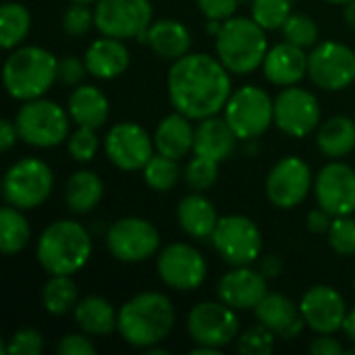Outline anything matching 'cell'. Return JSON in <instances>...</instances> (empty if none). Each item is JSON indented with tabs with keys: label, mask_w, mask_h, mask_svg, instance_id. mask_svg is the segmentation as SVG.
Instances as JSON below:
<instances>
[{
	"label": "cell",
	"mask_w": 355,
	"mask_h": 355,
	"mask_svg": "<svg viewBox=\"0 0 355 355\" xmlns=\"http://www.w3.org/2000/svg\"><path fill=\"white\" fill-rule=\"evenodd\" d=\"M168 100L173 108L191 121H202L225 110L233 89L231 73L206 52H189L171 64L166 77Z\"/></svg>",
	"instance_id": "cell-1"
},
{
	"label": "cell",
	"mask_w": 355,
	"mask_h": 355,
	"mask_svg": "<svg viewBox=\"0 0 355 355\" xmlns=\"http://www.w3.org/2000/svg\"><path fill=\"white\" fill-rule=\"evenodd\" d=\"M175 320V306L164 293L141 291L119 308L116 333L127 345L148 349L160 345L171 335Z\"/></svg>",
	"instance_id": "cell-2"
},
{
	"label": "cell",
	"mask_w": 355,
	"mask_h": 355,
	"mask_svg": "<svg viewBox=\"0 0 355 355\" xmlns=\"http://www.w3.org/2000/svg\"><path fill=\"white\" fill-rule=\"evenodd\" d=\"M92 250L87 229L73 218H60L50 223L37 237L35 258L48 275L73 277L89 262Z\"/></svg>",
	"instance_id": "cell-3"
},
{
	"label": "cell",
	"mask_w": 355,
	"mask_h": 355,
	"mask_svg": "<svg viewBox=\"0 0 355 355\" xmlns=\"http://www.w3.org/2000/svg\"><path fill=\"white\" fill-rule=\"evenodd\" d=\"M58 58L42 46H17L4 60L2 81L12 100L42 98L56 81Z\"/></svg>",
	"instance_id": "cell-4"
},
{
	"label": "cell",
	"mask_w": 355,
	"mask_h": 355,
	"mask_svg": "<svg viewBox=\"0 0 355 355\" xmlns=\"http://www.w3.org/2000/svg\"><path fill=\"white\" fill-rule=\"evenodd\" d=\"M214 48L218 60L233 75H250L262 67L268 52L266 29H262L252 17H231L223 21L214 35Z\"/></svg>",
	"instance_id": "cell-5"
},
{
	"label": "cell",
	"mask_w": 355,
	"mask_h": 355,
	"mask_svg": "<svg viewBox=\"0 0 355 355\" xmlns=\"http://www.w3.org/2000/svg\"><path fill=\"white\" fill-rule=\"evenodd\" d=\"M71 123L69 110L44 96L23 102L15 114L21 141L40 150L64 144L71 135Z\"/></svg>",
	"instance_id": "cell-6"
},
{
	"label": "cell",
	"mask_w": 355,
	"mask_h": 355,
	"mask_svg": "<svg viewBox=\"0 0 355 355\" xmlns=\"http://www.w3.org/2000/svg\"><path fill=\"white\" fill-rule=\"evenodd\" d=\"M54 189V173L42 158H21L8 166L2 179V196L6 204L21 210L40 208Z\"/></svg>",
	"instance_id": "cell-7"
},
{
	"label": "cell",
	"mask_w": 355,
	"mask_h": 355,
	"mask_svg": "<svg viewBox=\"0 0 355 355\" xmlns=\"http://www.w3.org/2000/svg\"><path fill=\"white\" fill-rule=\"evenodd\" d=\"M223 116L239 139L252 141L275 125V100L258 85H243L231 94Z\"/></svg>",
	"instance_id": "cell-8"
},
{
	"label": "cell",
	"mask_w": 355,
	"mask_h": 355,
	"mask_svg": "<svg viewBox=\"0 0 355 355\" xmlns=\"http://www.w3.org/2000/svg\"><path fill=\"white\" fill-rule=\"evenodd\" d=\"M212 245L216 254L229 266H252L262 256V231L245 214L220 216L214 233Z\"/></svg>",
	"instance_id": "cell-9"
},
{
	"label": "cell",
	"mask_w": 355,
	"mask_h": 355,
	"mask_svg": "<svg viewBox=\"0 0 355 355\" xmlns=\"http://www.w3.org/2000/svg\"><path fill=\"white\" fill-rule=\"evenodd\" d=\"M106 248L123 264H139L160 252V233L141 216H123L108 227Z\"/></svg>",
	"instance_id": "cell-10"
},
{
	"label": "cell",
	"mask_w": 355,
	"mask_h": 355,
	"mask_svg": "<svg viewBox=\"0 0 355 355\" xmlns=\"http://www.w3.org/2000/svg\"><path fill=\"white\" fill-rule=\"evenodd\" d=\"M308 77L324 92L347 89L355 81V52L335 40L318 42L308 52Z\"/></svg>",
	"instance_id": "cell-11"
},
{
	"label": "cell",
	"mask_w": 355,
	"mask_h": 355,
	"mask_svg": "<svg viewBox=\"0 0 355 355\" xmlns=\"http://www.w3.org/2000/svg\"><path fill=\"white\" fill-rule=\"evenodd\" d=\"M96 29L119 40H141L154 21L150 0H98L94 6Z\"/></svg>",
	"instance_id": "cell-12"
},
{
	"label": "cell",
	"mask_w": 355,
	"mask_h": 355,
	"mask_svg": "<svg viewBox=\"0 0 355 355\" xmlns=\"http://www.w3.org/2000/svg\"><path fill=\"white\" fill-rule=\"evenodd\" d=\"M225 302H200L187 314V333L196 345L225 349L239 337V318Z\"/></svg>",
	"instance_id": "cell-13"
},
{
	"label": "cell",
	"mask_w": 355,
	"mask_h": 355,
	"mask_svg": "<svg viewBox=\"0 0 355 355\" xmlns=\"http://www.w3.org/2000/svg\"><path fill=\"white\" fill-rule=\"evenodd\" d=\"M314 189L310 164L300 156L281 158L266 177V198L275 208L293 210Z\"/></svg>",
	"instance_id": "cell-14"
},
{
	"label": "cell",
	"mask_w": 355,
	"mask_h": 355,
	"mask_svg": "<svg viewBox=\"0 0 355 355\" xmlns=\"http://www.w3.org/2000/svg\"><path fill=\"white\" fill-rule=\"evenodd\" d=\"M156 272L168 289L196 291L208 277V262L198 248L179 241L158 252Z\"/></svg>",
	"instance_id": "cell-15"
},
{
	"label": "cell",
	"mask_w": 355,
	"mask_h": 355,
	"mask_svg": "<svg viewBox=\"0 0 355 355\" xmlns=\"http://www.w3.org/2000/svg\"><path fill=\"white\" fill-rule=\"evenodd\" d=\"M318 98L300 85H289L275 98V125L289 137H308L320 127Z\"/></svg>",
	"instance_id": "cell-16"
},
{
	"label": "cell",
	"mask_w": 355,
	"mask_h": 355,
	"mask_svg": "<svg viewBox=\"0 0 355 355\" xmlns=\"http://www.w3.org/2000/svg\"><path fill=\"white\" fill-rule=\"evenodd\" d=\"M104 152L106 158L125 173L141 171L148 160L154 156V137L133 121H121L104 137Z\"/></svg>",
	"instance_id": "cell-17"
},
{
	"label": "cell",
	"mask_w": 355,
	"mask_h": 355,
	"mask_svg": "<svg viewBox=\"0 0 355 355\" xmlns=\"http://www.w3.org/2000/svg\"><path fill=\"white\" fill-rule=\"evenodd\" d=\"M316 204L333 216H349L355 212V168L347 162L331 160L314 179Z\"/></svg>",
	"instance_id": "cell-18"
},
{
	"label": "cell",
	"mask_w": 355,
	"mask_h": 355,
	"mask_svg": "<svg viewBox=\"0 0 355 355\" xmlns=\"http://www.w3.org/2000/svg\"><path fill=\"white\" fill-rule=\"evenodd\" d=\"M300 312L306 320V327L316 335H335L343 329L349 310L343 295L335 287L314 285L302 295Z\"/></svg>",
	"instance_id": "cell-19"
},
{
	"label": "cell",
	"mask_w": 355,
	"mask_h": 355,
	"mask_svg": "<svg viewBox=\"0 0 355 355\" xmlns=\"http://www.w3.org/2000/svg\"><path fill=\"white\" fill-rule=\"evenodd\" d=\"M266 281L268 279L262 275V270H254L250 266H231V270L218 281V300L237 312L254 310L268 293Z\"/></svg>",
	"instance_id": "cell-20"
},
{
	"label": "cell",
	"mask_w": 355,
	"mask_h": 355,
	"mask_svg": "<svg viewBox=\"0 0 355 355\" xmlns=\"http://www.w3.org/2000/svg\"><path fill=\"white\" fill-rule=\"evenodd\" d=\"M254 314L260 324L270 329L277 339L283 341L295 339L306 329V320L300 312V306L283 293L268 291L264 300L254 308Z\"/></svg>",
	"instance_id": "cell-21"
},
{
	"label": "cell",
	"mask_w": 355,
	"mask_h": 355,
	"mask_svg": "<svg viewBox=\"0 0 355 355\" xmlns=\"http://www.w3.org/2000/svg\"><path fill=\"white\" fill-rule=\"evenodd\" d=\"M264 77L279 87L297 85L308 75V52L291 42H281L268 48L262 62Z\"/></svg>",
	"instance_id": "cell-22"
},
{
	"label": "cell",
	"mask_w": 355,
	"mask_h": 355,
	"mask_svg": "<svg viewBox=\"0 0 355 355\" xmlns=\"http://www.w3.org/2000/svg\"><path fill=\"white\" fill-rule=\"evenodd\" d=\"M83 60H85V67H87L92 77L102 79V81H110V79L121 77L129 69L131 54H129V48L125 46L123 40L102 35L100 40H94L87 46Z\"/></svg>",
	"instance_id": "cell-23"
},
{
	"label": "cell",
	"mask_w": 355,
	"mask_h": 355,
	"mask_svg": "<svg viewBox=\"0 0 355 355\" xmlns=\"http://www.w3.org/2000/svg\"><path fill=\"white\" fill-rule=\"evenodd\" d=\"M237 135L218 114L202 119L196 125V137H193V154L210 158L214 162H225L233 156L237 148Z\"/></svg>",
	"instance_id": "cell-24"
},
{
	"label": "cell",
	"mask_w": 355,
	"mask_h": 355,
	"mask_svg": "<svg viewBox=\"0 0 355 355\" xmlns=\"http://www.w3.org/2000/svg\"><path fill=\"white\" fill-rule=\"evenodd\" d=\"M150 46V50L162 60H179L191 50V33L177 19H158L152 21L144 37L139 40Z\"/></svg>",
	"instance_id": "cell-25"
},
{
	"label": "cell",
	"mask_w": 355,
	"mask_h": 355,
	"mask_svg": "<svg viewBox=\"0 0 355 355\" xmlns=\"http://www.w3.org/2000/svg\"><path fill=\"white\" fill-rule=\"evenodd\" d=\"M67 110L71 121L77 127H89L100 129L106 125L110 116V102L102 89L89 83H81L73 87L67 100Z\"/></svg>",
	"instance_id": "cell-26"
},
{
	"label": "cell",
	"mask_w": 355,
	"mask_h": 355,
	"mask_svg": "<svg viewBox=\"0 0 355 355\" xmlns=\"http://www.w3.org/2000/svg\"><path fill=\"white\" fill-rule=\"evenodd\" d=\"M218 220L220 216L216 212V206L202 191H193L181 198L177 206V223L181 231L193 239H212Z\"/></svg>",
	"instance_id": "cell-27"
},
{
	"label": "cell",
	"mask_w": 355,
	"mask_h": 355,
	"mask_svg": "<svg viewBox=\"0 0 355 355\" xmlns=\"http://www.w3.org/2000/svg\"><path fill=\"white\" fill-rule=\"evenodd\" d=\"M193 137L196 127L191 125V119L175 110L158 123L154 131V148L158 154L183 160L189 152H193Z\"/></svg>",
	"instance_id": "cell-28"
},
{
	"label": "cell",
	"mask_w": 355,
	"mask_h": 355,
	"mask_svg": "<svg viewBox=\"0 0 355 355\" xmlns=\"http://www.w3.org/2000/svg\"><path fill=\"white\" fill-rule=\"evenodd\" d=\"M75 324L89 337H108L116 331L119 312L114 306L100 295H85L73 310Z\"/></svg>",
	"instance_id": "cell-29"
},
{
	"label": "cell",
	"mask_w": 355,
	"mask_h": 355,
	"mask_svg": "<svg viewBox=\"0 0 355 355\" xmlns=\"http://www.w3.org/2000/svg\"><path fill=\"white\" fill-rule=\"evenodd\" d=\"M316 146L331 160H341L352 154L355 150V119L337 114L320 123L316 129Z\"/></svg>",
	"instance_id": "cell-30"
},
{
	"label": "cell",
	"mask_w": 355,
	"mask_h": 355,
	"mask_svg": "<svg viewBox=\"0 0 355 355\" xmlns=\"http://www.w3.org/2000/svg\"><path fill=\"white\" fill-rule=\"evenodd\" d=\"M104 198V181L94 171H75L64 185L67 208L75 214H89Z\"/></svg>",
	"instance_id": "cell-31"
},
{
	"label": "cell",
	"mask_w": 355,
	"mask_h": 355,
	"mask_svg": "<svg viewBox=\"0 0 355 355\" xmlns=\"http://www.w3.org/2000/svg\"><path fill=\"white\" fill-rule=\"evenodd\" d=\"M23 212L25 210L10 204L2 206L0 210V252L4 256H15L23 252L31 239V227Z\"/></svg>",
	"instance_id": "cell-32"
},
{
	"label": "cell",
	"mask_w": 355,
	"mask_h": 355,
	"mask_svg": "<svg viewBox=\"0 0 355 355\" xmlns=\"http://www.w3.org/2000/svg\"><path fill=\"white\" fill-rule=\"evenodd\" d=\"M79 300V289L71 275H50L42 287V306L50 316H67Z\"/></svg>",
	"instance_id": "cell-33"
},
{
	"label": "cell",
	"mask_w": 355,
	"mask_h": 355,
	"mask_svg": "<svg viewBox=\"0 0 355 355\" xmlns=\"http://www.w3.org/2000/svg\"><path fill=\"white\" fill-rule=\"evenodd\" d=\"M31 29V12L21 2H4L0 8V46L15 50Z\"/></svg>",
	"instance_id": "cell-34"
},
{
	"label": "cell",
	"mask_w": 355,
	"mask_h": 355,
	"mask_svg": "<svg viewBox=\"0 0 355 355\" xmlns=\"http://www.w3.org/2000/svg\"><path fill=\"white\" fill-rule=\"evenodd\" d=\"M141 175L150 189L164 193V191L175 189L177 183L181 181V166H179V160L154 152V156L141 168Z\"/></svg>",
	"instance_id": "cell-35"
},
{
	"label": "cell",
	"mask_w": 355,
	"mask_h": 355,
	"mask_svg": "<svg viewBox=\"0 0 355 355\" xmlns=\"http://www.w3.org/2000/svg\"><path fill=\"white\" fill-rule=\"evenodd\" d=\"M281 31L285 42H291L302 48H314L320 37V29L316 21L306 12H291L285 25L281 27Z\"/></svg>",
	"instance_id": "cell-36"
},
{
	"label": "cell",
	"mask_w": 355,
	"mask_h": 355,
	"mask_svg": "<svg viewBox=\"0 0 355 355\" xmlns=\"http://www.w3.org/2000/svg\"><path fill=\"white\" fill-rule=\"evenodd\" d=\"M291 15V0H252V19L266 31H277Z\"/></svg>",
	"instance_id": "cell-37"
},
{
	"label": "cell",
	"mask_w": 355,
	"mask_h": 355,
	"mask_svg": "<svg viewBox=\"0 0 355 355\" xmlns=\"http://www.w3.org/2000/svg\"><path fill=\"white\" fill-rule=\"evenodd\" d=\"M185 183L193 189V191H208L216 179H218V162L210 160V158H204V156H196L187 162L185 171Z\"/></svg>",
	"instance_id": "cell-38"
},
{
	"label": "cell",
	"mask_w": 355,
	"mask_h": 355,
	"mask_svg": "<svg viewBox=\"0 0 355 355\" xmlns=\"http://www.w3.org/2000/svg\"><path fill=\"white\" fill-rule=\"evenodd\" d=\"M275 341L277 335L258 322L237 337V352L243 355H270L275 352Z\"/></svg>",
	"instance_id": "cell-39"
},
{
	"label": "cell",
	"mask_w": 355,
	"mask_h": 355,
	"mask_svg": "<svg viewBox=\"0 0 355 355\" xmlns=\"http://www.w3.org/2000/svg\"><path fill=\"white\" fill-rule=\"evenodd\" d=\"M329 245L335 254L349 258L355 256V218L349 216H335L329 229Z\"/></svg>",
	"instance_id": "cell-40"
},
{
	"label": "cell",
	"mask_w": 355,
	"mask_h": 355,
	"mask_svg": "<svg viewBox=\"0 0 355 355\" xmlns=\"http://www.w3.org/2000/svg\"><path fill=\"white\" fill-rule=\"evenodd\" d=\"M98 129L89 127H77L69 139H67V150L75 162H92L100 150V137L96 133Z\"/></svg>",
	"instance_id": "cell-41"
},
{
	"label": "cell",
	"mask_w": 355,
	"mask_h": 355,
	"mask_svg": "<svg viewBox=\"0 0 355 355\" xmlns=\"http://www.w3.org/2000/svg\"><path fill=\"white\" fill-rule=\"evenodd\" d=\"M92 27H96V17L94 10L83 4V2H73L64 12H62V31L71 37H81L85 35Z\"/></svg>",
	"instance_id": "cell-42"
},
{
	"label": "cell",
	"mask_w": 355,
	"mask_h": 355,
	"mask_svg": "<svg viewBox=\"0 0 355 355\" xmlns=\"http://www.w3.org/2000/svg\"><path fill=\"white\" fill-rule=\"evenodd\" d=\"M42 352H44V337L35 329L15 331L4 345L6 355H40Z\"/></svg>",
	"instance_id": "cell-43"
},
{
	"label": "cell",
	"mask_w": 355,
	"mask_h": 355,
	"mask_svg": "<svg viewBox=\"0 0 355 355\" xmlns=\"http://www.w3.org/2000/svg\"><path fill=\"white\" fill-rule=\"evenodd\" d=\"M85 75H89L87 67H85V60L79 58V56H62L58 58V64H56V81L64 87H77L83 83Z\"/></svg>",
	"instance_id": "cell-44"
},
{
	"label": "cell",
	"mask_w": 355,
	"mask_h": 355,
	"mask_svg": "<svg viewBox=\"0 0 355 355\" xmlns=\"http://www.w3.org/2000/svg\"><path fill=\"white\" fill-rule=\"evenodd\" d=\"M98 352L89 335L81 333H69L62 335L56 343V354L58 355H94Z\"/></svg>",
	"instance_id": "cell-45"
},
{
	"label": "cell",
	"mask_w": 355,
	"mask_h": 355,
	"mask_svg": "<svg viewBox=\"0 0 355 355\" xmlns=\"http://www.w3.org/2000/svg\"><path fill=\"white\" fill-rule=\"evenodd\" d=\"M200 12L206 19H214V21H227L235 15L237 4L241 0H196Z\"/></svg>",
	"instance_id": "cell-46"
},
{
	"label": "cell",
	"mask_w": 355,
	"mask_h": 355,
	"mask_svg": "<svg viewBox=\"0 0 355 355\" xmlns=\"http://www.w3.org/2000/svg\"><path fill=\"white\" fill-rule=\"evenodd\" d=\"M308 352L314 355H341L345 354V347L335 339V335H316V339L310 341Z\"/></svg>",
	"instance_id": "cell-47"
},
{
	"label": "cell",
	"mask_w": 355,
	"mask_h": 355,
	"mask_svg": "<svg viewBox=\"0 0 355 355\" xmlns=\"http://www.w3.org/2000/svg\"><path fill=\"white\" fill-rule=\"evenodd\" d=\"M333 214H329L324 208H314V210H310L308 212V231L310 233H314V235H320V233H329V229H331V225H333Z\"/></svg>",
	"instance_id": "cell-48"
},
{
	"label": "cell",
	"mask_w": 355,
	"mask_h": 355,
	"mask_svg": "<svg viewBox=\"0 0 355 355\" xmlns=\"http://www.w3.org/2000/svg\"><path fill=\"white\" fill-rule=\"evenodd\" d=\"M17 139H21V137H19V129H17L15 121L2 119L0 121V150L8 152L17 144Z\"/></svg>",
	"instance_id": "cell-49"
},
{
	"label": "cell",
	"mask_w": 355,
	"mask_h": 355,
	"mask_svg": "<svg viewBox=\"0 0 355 355\" xmlns=\"http://www.w3.org/2000/svg\"><path fill=\"white\" fill-rule=\"evenodd\" d=\"M281 268H283V264H281L279 256H266V260L262 262V268L260 270H262V275L266 279H275V277H279Z\"/></svg>",
	"instance_id": "cell-50"
},
{
	"label": "cell",
	"mask_w": 355,
	"mask_h": 355,
	"mask_svg": "<svg viewBox=\"0 0 355 355\" xmlns=\"http://www.w3.org/2000/svg\"><path fill=\"white\" fill-rule=\"evenodd\" d=\"M341 331L345 333V337H347L352 343H355V308L347 312V316H345V322H343V329H341Z\"/></svg>",
	"instance_id": "cell-51"
},
{
	"label": "cell",
	"mask_w": 355,
	"mask_h": 355,
	"mask_svg": "<svg viewBox=\"0 0 355 355\" xmlns=\"http://www.w3.org/2000/svg\"><path fill=\"white\" fill-rule=\"evenodd\" d=\"M343 19H345V23H347L349 29H355V0L347 2L343 6Z\"/></svg>",
	"instance_id": "cell-52"
},
{
	"label": "cell",
	"mask_w": 355,
	"mask_h": 355,
	"mask_svg": "<svg viewBox=\"0 0 355 355\" xmlns=\"http://www.w3.org/2000/svg\"><path fill=\"white\" fill-rule=\"evenodd\" d=\"M223 349H216V347H208V345H196L191 349V355H220Z\"/></svg>",
	"instance_id": "cell-53"
},
{
	"label": "cell",
	"mask_w": 355,
	"mask_h": 355,
	"mask_svg": "<svg viewBox=\"0 0 355 355\" xmlns=\"http://www.w3.org/2000/svg\"><path fill=\"white\" fill-rule=\"evenodd\" d=\"M148 355H168L166 349H162V347H158V345H152V347H148V349H144Z\"/></svg>",
	"instance_id": "cell-54"
},
{
	"label": "cell",
	"mask_w": 355,
	"mask_h": 355,
	"mask_svg": "<svg viewBox=\"0 0 355 355\" xmlns=\"http://www.w3.org/2000/svg\"><path fill=\"white\" fill-rule=\"evenodd\" d=\"M324 2H331V4H341V6H345L347 2H352V0H324Z\"/></svg>",
	"instance_id": "cell-55"
},
{
	"label": "cell",
	"mask_w": 355,
	"mask_h": 355,
	"mask_svg": "<svg viewBox=\"0 0 355 355\" xmlns=\"http://www.w3.org/2000/svg\"><path fill=\"white\" fill-rule=\"evenodd\" d=\"M73 2H83V4H96L98 0H73Z\"/></svg>",
	"instance_id": "cell-56"
},
{
	"label": "cell",
	"mask_w": 355,
	"mask_h": 355,
	"mask_svg": "<svg viewBox=\"0 0 355 355\" xmlns=\"http://www.w3.org/2000/svg\"><path fill=\"white\" fill-rule=\"evenodd\" d=\"M347 354H355V343H354V347H349V349H347Z\"/></svg>",
	"instance_id": "cell-57"
},
{
	"label": "cell",
	"mask_w": 355,
	"mask_h": 355,
	"mask_svg": "<svg viewBox=\"0 0 355 355\" xmlns=\"http://www.w3.org/2000/svg\"><path fill=\"white\" fill-rule=\"evenodd\" d=\"M243 2H250V0H243Z\"/></svg>",
	"instance_id": "cell-58"
},
{
	"label": "cell",
	"mask_w": 355,
	"mask_h": 355,
	"mask_svg": "<svg viewBox=\"0 0 355 355\" xmlns=\"http://www.w3.org/2000/svg\"><path fill=\"white\" fill-rule=\"evenodd\" d=\"M354 289H355V281H354Z\"/></svg>",
	"instance_id": "cell-59"
}]
</instances>
